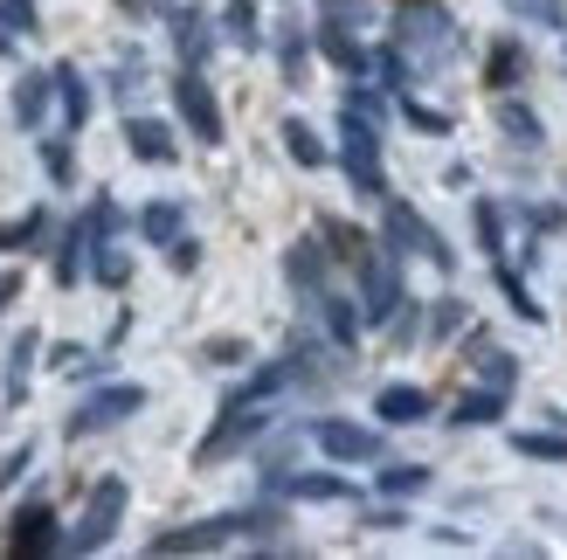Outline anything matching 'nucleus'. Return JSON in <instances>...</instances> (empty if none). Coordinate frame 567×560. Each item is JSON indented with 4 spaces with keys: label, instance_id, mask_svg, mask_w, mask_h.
Masks as SVG:
<instances>
[{
    "label": "nucleus",
    "instance_id": "29",
    "mask_svg": "<svg viewBox=\"0 0 567 560\" xmlns=\"http://www.w3.org/2000/svg\"><path fill=\"white\" fill-rule=\"evenodd\" d=\"M471 229H477V249L498 263V257H505V215H498V201H477V208H471Z\"/></svg>",
    "mask_w": 567,
    "mask_h": 560
},
{
    "label": "nucleus",
    "instance_id": "18",
    "mask_svg": "<svg viewBox=\"0 0 567 560\" xmlns=\"http://www.w3.org/2000/svg\"><path fill=\"white\" fill-rule=\"evenodd\" d=\"M174 49H181V70H202L215 55V35H208V21L194 8H174Z\"/></svg>",
    "mask_w": 567,
    "mask_h": 560
},
{
    "label": "nucleus",
    "instance_id": "32",
    "mask_svg": "<svg viewBox=\"0 0 567 560\" xmlns=\"http://www.w3.org/2000/svg\"><path fill=\"white\" fill-rule=\"evenodd\" d=\"M498 291H505V298H513V312H519V319H533V325H540V319H547V312H540V304H533V291H526V277H519L513 263H505V257H498Z\"/></svg>",
    "mask_w": 567,
    "mask_h": 560
},
{
    "label": "nucleus",
    "instance_id": "33",
    "mask_svg": "<svg viewBox=\"0 0 567 560\" xmlns=\"http://www.w3.org/2000/svg\"><path fill=\"white\" fill-rule=\"evenodd\" d=\"M381 491L388 498H415V491H430V470H422V464H388L381 470Z\"/></svg>",
    "mask_w": 567,
    "mask_h": 560
},
{
    "label": "nucleus",
    "instance_id": "40",
    "mask_svg": "<svg viewBox=\"0 0 567 560\" xmlns=\"http://www.w3.org/2000/svg\"><path fill=\"white\" fill-rule=\"evenodd\" d=\"M471 312H464V298H436V312H430V340H450Z\"/></svg>",
    "mask_w": 567,
    "mask_h": 560
},
{
    "label": "nucleus",
    "instance_id": "30",
    "mask_svg": "<svg viewBox=\"0 0 567 560\" xmlns=\"http://www.w3.org/2000/svg\"><path fill=\"white\" fill-rule=\"evenodd\" d=\"M221 28H229V42L257 49V42H264V28H257V0H229V8H221Z\"/></svg>",
    "mask_w": 567,
    "mask_h": 560
},
{
    "label": "nucleus",
    "instance_id": "44",
    "mask_svg": "<svg viewBox=\"0 0 567 560\" xmlns=\"http://www.w3.org/2000/svg\"><path fill=\"white\" fill-rule=\"evenodd\" d=\"M202 360H215V367H236V360H249V346H243V340H208Z\"/></svg>",
    "mask_w": 567,
    "mask_h": 560
},
{
    "label": "nucleus",
    "instance_id": "28",
    "mask_svg": "<svg viewBox=\"0 0 567 560\" xmlns=\"http://www.w3.org/2000/svg\"><path fill=\"white\" fill-rule=\"evenodd\" d=\"M55 97H63V118H70V132H83V118H91V91H83L76 63H63V70H55Z\"/></svg>",
    "mask_w": 567,
    "mask_h": 560
},
{
    "label": "nucleus",
    "instance_id": "9",
    "mask_svg": "<svg viewBox=\"0 0 567 560\" xmlns=\"http://www.w3.org/2000/svg\"><path fill=\"white\" fill-rule=\"evenodd\" d=\"M311 443H319L332 464H374L381 457V429H367V423H319Z\"/></svg>",
    "mask_w": 567,
    "mask_h": 560
},
{
    "label": "nucleus",
    "instance_id": "31",
    "mask_svg": "<svg viewBox=\"0 0 567 560\" xmlns=\"http://www.w3.org/2000/svg\"><path fill=\"white\" fill-rule=\"evenodd\" d=\"M477 381H485V387H498V395H513V381H519V360H513V353H498V346H485V360H477Z\"/></svg>",
    "mask_w": 567,
    "mask_h": 560
},
{
    "label": "nucleus",
    "instance_id": "47",
    "mask_svg": "<svg viewBox=\"0 0 567 560\" xmlns=\"http://www.w3.org/2000/svg\"><path fill=\"white\" fill-rule=\"evenodd\" d=\"M360 14H367V0H326V21H347V28H360Z\"/></svg>",
    "mask_w": 567,
    "mask_h": 560
},
{
    "label": "nucleus",
    "instance_id": "39",
    "mask_svg": "<svg viewBox=\"0 0 567 560\" xmlns=\"http://www.w3.org/2000/svg\"><path fill=\"white\" fill-rule=\"evenodd\" d=\"M42 166H49V180H55V187H70V180H76V159H70L63 138H42Z\"/></svg>",
    "mask_w": 567,
    "mask_h": 560
},
{
    "label": "nucleus",
    "instance_id": "22",
    "mask_svg": "<svg viewBox=\"0 0 567 560\" xmlns=\"http://www.w3.org/2000/svg\"><path fill=\"white\" fill-rule=\"evenodd\" d=\"M181 229H187V215H181V201H153V208H138V236L146 242H181Z\"/></svg>",
    "mask_w": 567,
    "mask_h": 560
},
{
    "label": "nucleus",
    "instance_id": "5",
    "mask_svg": "<svg viewBox=\"0 0 567 560\" xmlns=\"http://www.w3.org/2000/svg\"><path fill=\"white\" fill-rule=\"evenodd\" d=\"M402 270H394V249L388 242H374L360 257V312H367V325H394V312H402Z\"/></svg>",
    "mask_w": 567,
    "mask_h": 560
},
{
    "label": "nucleus",
    "instance_id": "36",
    "mask_svg": "<svg viewBox=\"0 0 567 560\" xmlns=\"http://www.w3.org/2000/svg\"><path fill=\"white\" fill-rule=\"evenodd\" d=\"M42 353V340H35V332H21V340H14V353H8V395L21 402V381H28V360H35Z\"/></svg>",
    "mask_w": 567,
    "mask_h": 560
},
{
    "label": "nucleus",
    "instance_id": "3",
    "mask_svg": "<svg viewBox=\"0 0 567 560\" xmlns=\"http://www.w3.org/2000/svg\"><path fill=\"white\" fill-rule=\"evenodd\" d=\"M125 478H97L91 485V498H83V512H76V526L63 533V547L70 553H97V547H111V533H118V519H125Z\"/></svg>",
    "mask_w": 567,
    "mask_h": 560
},
{
    "label": "nucleus",
    "instance_id": "27",
    "mask_svg": "<svg viewBox=\"0 0 567 560\" xmlns=\"http://www.w3.org/2000/svg\"><path fill=\"white\" fill-rule=\"evenodd\" d=\"M91 277H97L104 291H118V284H132V257H125V249H118V242L104 236V242L91 249Z\"/></svg>",
    "mask_w": 567,
    "mask_h": 560
},
{
    "label": "nucleus",
    "instance_id": "12",
    "mask_svg": "<svg viewBox=\"0 0 567 560\" xmlns=\"http://www.w3.org/2000/svg\"><path fill=\"white\" fill-rule=\"evenodd\" d=\"M63 533H55V512L49 506H21L8 519V553H55Z\"/></svg>",
    "mask_w": 567,
    "mask_h": 560
},
{
    "label": "nucleus",
    "instance_id": "46",
    "mask_svg": "<svg viewBox=\"0 0 567 560\" xmlns=\"http://www.w3.org/2000/svg\"><path fill=\"white\" fill-rule=\"evenodd\" d=\"M339 111H353V118H381V97L374 91H347V104Z\"/></svg>",
    "mask_w": 567,
    "mask_h": 560
},
{
    "label": "nucleus",
    "instance_id": "24",
    "mask_svg": "<svg viewBox=\"0 0 567 560\" xmlns=\"http://www.w3.org/2000/svg\"><path fill=\"white\" fill-rule=\"evenodd\" d=\"M91 249H97L91 221H76V229L63 236V257H55V284H76V277H83V263H91Z\"/></svg>",
    "mask_w": 567,
    "mask_h": 560
},
{
    "label": "nucleus",
    "instance_id": "51",
    "mask_svg": "<svg viewBox=\"0 0 567 560\" xmlns=\"http://www.w3.org/2000/svg\"><path fill=\"white\" fill-rule=\"evenodd\" d=\"M14 298H21V270H0V319H8Z\"/></svg>",
    "mask_w": 567,
    "mask_h": 560
},
{
    "label": "nucleus",
    "instance_id": "11",
    "mask_svg": "<svg viewBox=\"0 0 567 560\" xmlns=\"http://www.w3.org/2000/svg\"><path fill=\"white\" fill-rule=\"evenodd\" d=\"M319 55H326L332 70H347V76H367V70H374V49H367L347 21H319Z\"/></svg>",
    "mask_w": 567,
    "mask_h": 560
},
{
    "label": "nucleus",
    "instance_id": "25",
    "mask_svg": "<svg viewBox=\"0 0 567 560\" xmlns=\"http://www.w3.org/2000/svg\"><path fill=\"white\" fill-rule=\"evenodd\" d=\"M277 138H284V153H291L298 166H326V159H332V153H326V138L311 132L305 118H284V132H277Z\"/></svg>",
    "mask_w": 567,
    "mask_h": 560
},
{
    "label": "nucleus",
    "instance_id": "2",
    "mask_svg": "<svg viewBox=\"0 0 567 560\" xmlns=\"http://www.w3.org/2000/svg\"><path fill=\"white\" fill-rule=\"evenodd\" d=\"M264 429H270V408H264L257 395H243V387H236V395L221 402V423L202 436V450H194V464H221V457H236L243 443H257Z\"/></svg>",
    "mask_w": 567,
    "mask_h": 560
},
{
    "label": "nucleus",
    "instance_id": "35",
    "mask_svg": "<svg viewBox=\"0 0 567 560\" xmlns=\"http://www.w3.org/2000/svg\"><path fill=\"white\" fill-rule=\"evenodd\" d=\"M319 236L332 242V257H347V263H360L367 249H374V242H367L360 229H347V221H319Z\"/></svg>",
    "mask_w": 567,
    "mask_h": 560
},
{
    "label": "nucleus",
    "instance_id": "43",
    "mask_svg": "<svg viewBox=\"0 0 567 560\" xmlns=\"http://www.w3.org/2000/svg\"><path fill=\"white\" fill-rule=\"evenodd\" d=\"M28 464H35V443H14V450L0 457V485H14V478H21Z\"/></svg>",
    "mask_w": 567,
    "mask_h": 560
},
{
    "label": "nucleus",
    "instance_id": "20",
    "mask_svg": "<svg viewBox=\"0 0 567 560\" xmlns=\"http://www.w3.org/2000/svg\"><path fill=\"white\" fill-rule=\"evenodd\" d=\"M498 415H505V395H498V387H471V395H457L450 423H457V429H492Z\"/></svg>",
    "mask_w": 567,
    "mask_h": 560
},
{
    "label": "nucleus",
    "instance_id": "4",
    "mask_svg": "<svg viewBox=\"0 0 567 560\" xmlns=\"http://www.w3.org/2000/svg\"><path fill=\"white\" fill-rule=\"evenodd\" d=\"M381 242L394 249V257H430L436 270H450V263H457V257L443 249V236H436V229H430V221H422L409 201H394V194L381 201Z\"/></svg>",
    "mask_w": 567,
    "mask_h": 560
},
{
    "label": "nucleus",
    "instance_id": "41",
    "mask_svg": "<svg viewBox=\"0 0 567 560\" xmlns=\"http://www.w3.org/2000/svg\"><path fill=\"white\" fill-rule=\"evenodd\" d=\"M402 118H409L415 132H436V138L450 132V111H436V104H415V97H402Z\"/></svg>",
    "mask_w": 567,
    "mask_h": 560
},
{
    "label": "nucleus",
    "instance_id": "38",
    "mask_svg": "<svg viewBox=\"0 0 567 560\" xmlns=\"http://www.w3.org/2000/svg\"><path fill=\"white\" fill-rule=\"evenodd\" d=\"M374 76L388 83V91H409V55L402 49H374Z\"/></svg>",
    "mask_w": 567,
    "mask_h": 560
},
{
    "label": "nucleus",
    "instance_id": "10",
    "mask_svg": "<svg viewBox=\"0 0 567 560\" xmlns=\"http://www.w3.org/2000/svg\"><path fill=\"white\" fill-rule=\"evenodd\" d=\"M374 415L388 429H415V423H430V387H415V381H388L381 395H374Z\"/></svg>",
    "mask_w": 567,
    "mask_h": 560
},
{
    "label": "nucleus",
    "instance_id": "13",
    "mask_svg": "<svg viewBox=\"0 0 567 560\" xmlns=\"http://www.w3.org/2000/svg\"><path fill=\"white\" fill-rule=\"evenodd\" d=\"M236 533H243V512H229V519H202V526H181V533H159L153 553H208V547L236 540Z\"/></svg>",
    "mask_w": 567,
    "mask_h": 560
},
{
    "label": "nucleus",
    "instance_id": "1",
    "mask_svg": "<svg viewBox=\"0 0 567 560\" xmlns=\"http://www.w3.org/2000/svg\"><path fill=\"white\" fill-rule=\"evenodd\" d=\"M339 132H347L339 166H347L353 194H367V201H388V166H381V132H374V118H353V111H339Z\"/></svg>",
    "mask_w": 567,
    "mask_h": 560
},
{
    "label": "nucleus",
    "instance_id": "14",
    "mask_svg": "<svg viewBox=\"0 0 567 560\" xmlns=\"http://www.w3.org/2000/svg\"><path fill=\"white\" fill-rule=\"evenodd\" d=\"M326 263H332L326 236H305V242H291V249H284V277H291L298 291H311V298L326 291Z\"/></svg>",
    "mask_w": 567,
    "mask_h": 560
},
{
    "label": "nucleus",
    "instance_id": "7",
    "mask_svg": "<svg viewBox=\"0 0 567 560\" xmlns=\"http://www.w3.org/2000/svg\"><path fill=\"white\" fill-rule=\"evenodd\" d=\"M174 104H181V125L202 138V146H221V104H215L202 70H181L174 76Z\"/></svg>",
    "mask_w": 567,
    "mask_h": 560
},
{
    "label": "nucleus",
    "instance_id": "26",
    "mask_svg": "<svg viewBox=\"0 0 567 560\" xmlns=\"http://www.w3.org/2000/svg\"><path fill=\"white\" fill-rule=\"evenodd\" d=\"M513 450L533 457V464H567V429H519Z\"/></svg>",
    "mask_w": 567,
    "mask_h": 560
},
{
    "label": "nucleus",
    "instance_id": "37",
    "mask_svg": "<svg viewBox=\"0 0 567 560\" xmlns=\"http://www.w3.org/2000/svg\"><path fill=\"white\" fill-rule=\"evenodd\" d=\"M277 55H284V76H305V28L298 21H284V35H277Z\"/></svg>",
    "mask_w": 567,
    "mask_h": 560
},
{
    "label": "nucleus",
    "instance_id": "42",
    "mask_svg": "<svg viewBox=\"0 0 567 560\" xmlns=\"http://www.w3.org/2000/svg\"><path fill=\"white\" fill-rule=\"evenodd\" d=\"M0 21H8L14 35H28V28H35V0H0Z\"/></svg>",
    "mask_w": 567,
    "mask_h": 560
},
{
    "label": "nucleus",
    "instance_id": "23",
    "mask_svg": "<svg viewBox=\"0 0 567 560\" xmlns=\"http://www.w3.org/2000/svg\"><path fill=\"white\" fill-rule=\"evenodd\" d=\"M319 312H326V332H332V346H353V340H360L367 312H353V298H332V291H319Z\"/></svg>",
    "mask_w": 567,
    "mask_h": 560
},
{
    "label": "nucleus",
    "instance_id": "49",
    "mask_svg": "<svg viewBox=\"0 0 567 560\" xmlns=\"http://www.w3.org/2000/svg\"><path fill=\"white\" fill-rule=\"evenodd\" d=\"M519 8L533 14V21H547V28H560L567 14H560V0H519Z\"/></svg>",
    "mask_w": 567,
    "mask_h": 560
},
{
    "label": "nucleus",
    "instance_id": "50",
    "mask_svg": "<svg viewBox=\"0 0 567 560\" xmlns=\"http://www.w3.org/2000/svg\"><path fill=\"white\" fill-rule=\"evenodd\" d=\"M533 229H567V208H526Z\"/></svg>",
    "mask_w": 567,
    "mask_h": 560
},
{
    "label": "nucleus",
    "instance_id": "45",
    "mask_svg": "<svg viewBox=\"0 0 567 560\" xmlns=\"http://www.w3.org/2000/svg\"><path fill=\"white\" fill-rule=\"evenodd\" d=\"M166 263H174V270L187 277L194 263H202V242H194V236H181V242H166Z\"/></svg>",
    "mask_w": 567,
    "mask_h": 560
},
{
    "label": "nucleus",
    "instance_id": "16",
    "mask_svg": "<svg viewBox=\"0 0 567 560\" xmlns=\"http://www.w3.org/2000/svg\"><path fill=\"white\" fill-rule=\"evenodd\" d=\"M526 76H533V55H526V42H513V35H505V42H492V55H485V83H492V91L505 97V91H519Z\"/></svg>",
    "mask_w": 567,
    "mask_h": 560
},
{
    "label": "nucleus",
    "instance_id": "48",
    "mask_svg": "<svg viewBox=\"0 0 567 560\" xmlns=\"http://www.w3.org/2000/svg\"><path fill=\"white\" fill-rule=\"evenodd\" d=\"M360 526H374V533H402V526H409V519H402V512H394V506H381V512H367Z\"/></svg>",
    "mask_w": 567,
    "mask_h": 560
},
{
    "label": "nucleus",
    "instance_id": "8",
    "mask_svg": "<svg viewBox=\"0 0 567 560\" xmlns=\"http://www.w3.org/2000/svg\"><path fill=\"white\" fill-rule=\"evenodd\" d=\"M138 408H146V387H138V381H111V387H97V395L70 415V436L111 429V423H125V415H138Z\"/></svg>",
    "mask_w": 567,
    "mask_h": 560
},
{
    "label": "nucleus",
    "instance_id": "34",
    "mask_svg": "<svg viewBox=\"0 0 567 560\" xmlns=\"http://www.w3.org/2000/svg\"><path fill=\"white\" fill-rule=\"evenodd\" d=\"M42 229H49V215H42V208H28L21 221H0V249H28V242H42Z\"/></svg>",
    "mask_w": 567,
    "mask_h": 560
},
{
    "label": "nucleus",
    "instance_id": "15",
    "mask_svg": "<svg viewBox=\"0 0 567 560\" xmlns=\"http://www.w3.org/2000/svg\"><path fill=\"white\" fill-rule=\"evenodd\" d=\"M125 146H132V159H146V166H174L181 159L174 125H159V118H125Z\"/></svg>",
    "mask_w": 567,
    "mask_h": 560
},
{
    "label": "nucleus",
    "instance_id": "19",
    "mask_svg": "<svg viewBox=\"0 0 567 560\" xmlns=\"http://www.w3.org/2000/svg\"><path fill=\"white\" fill-rule=\"evenodd\" d=\"M284 498H305V506H332V498H347L353 485L347 478H332V470H305V478H270Z\"/></svg>",
    "mask_w": 567,
    "mask_h": 560
},
{
    "label": "nucleus",
    "instance_id": "21",
    "mask_svg": "<svg viewBox=\"0 0 567 560\" xmlns=\"http://www.w3.org/2000/svg\"><path fill=\"white\" fill-rule=\"evenodd\" d=\"M49 91H55V70H49V76H42V70H28V76L14 83V118H21L28 132L42 125V111H49Z\"/></svg>",
    "mask_w": 567,
    "mask_h": 560
},
{
    "label": "nucleus",
    "instance_id": "6",
    "mask_svg": "<svg viewBox=\"0 0 567 560\" xmlns=\"http://www.w3.org/2000/svg\"><path fill=\"white\" fill-rule=\"evenodd\" d=\"M394 42L415 49L422 63H443V55H457V21H450L436 0H409L402 21H394Z\"/></svg>",
    "mask_w": 567,
    "mask_h": 560
},
{
    "label": "nucleus",
    "instance_id": "17",
    "mask_svg": "<svg viewBox=\"0 0 567 560\" xmlns=\"http://www.w3.org/2000/svg\"><path fill=\"white\" fill-rule=\"evenodd\" d=\"M492 118H498V132L513 138V146H533V153H540V138H547V125H540V111H533V104H519L513 91H505V97H498V111H492Z\"/></svg>",
    "mask_w": 567,
    "mask_h": 560
},
{
    "label": "nucleus",
    "instance_id": "52",
    "mask_svg": "<svg viewBox=\"0 0 567 560\" xmlns=\"http://www.w3.org/2000/svg\"><path fill=\"white\" fill-rule=\"evenodd\" d=\"M125 14H174V0H125Z\"/></svg>",
    "mask_w": 567,
    "mask_h": 560
}]
</instances>
